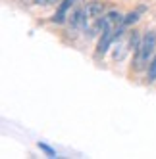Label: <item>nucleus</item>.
<instances>
[{
    "instance_id": "f257e3e1",
    "label": "nucleus",
    "mask_w": 156,
    "mask_h": 159,
    "mask_svg": "<svg viewBox=\"0 0 156 159\" xmlns=\"http://www.w3.org/2000/svg\"><path fill=\"white\" fill-rule=\"evenodd\" d=\"M156 54V33L149 31L143 35V40L139 44V48L135 50V60H133V67L135 69H144L149 67V63L152 61Z\"/></svg>"
},
{
    "instance_id": "f03ea898",
    "label": "nucleus",
    "mask_w": 156,
    "mask_h": 159,
    "mask_svg": "<svg viewBox=\"0 0 156 159\" xmlns=\"http://www.w3.org/2000/svg\"><path fill=\"white\" fill-rule=\"evenodd\" d=\"M70 25L73 29H87L89 27V16L85 14V8H77L70 14Z\"/></svg>"
},
{
    "instance_id": "7ed1b4c3",
    "label": "nucleus",
    "mask_w": 156,
    "mask_h": 159,
    "mask_svg": "<svg viewBox=\"0 0 156 159\" xmlns=\"http://www.w3.org/2000/svg\"><path fill=\"white\" fill-rule=\"evenodd\" d=\"M83 8H85V14L89 16V19H98V17L104 16V4L98 2V0H91Z\"/></svg>"
},
{
    "instance_id": "20e7f679",
    "label": "nucleus",
    "mask_w": 156,
    "mask_h": 159,
    "mask_svg": "<svg viewBox=\"0 0 156 159\" xmlns=\"http://www.w3.org/2000/svg\"><path fill=\"white\" fill-rule=\"evenodd\" d=\"M73 2H75V0H64V2L60 4L58 12L54 14V17H52L54 23H64V21H66V14H68V10L71 8V4H73Z\"/></svg>"
},
{
    "instance_id": "39448f33",
    "label": "nucleus",
    "mask_w": 156,
    "mask_h": 159,
    "mask_svg": "<svg viewBox=\"0 0 156 159\" xmlns=\"http://www.w3.org/2000/svg\"><path fill=\"white\" fill-rule=\"evenodd\" d=\"M106 17H108V21H110V23H112L114 27H118L119 23H124V17H125V16H121L119 12L112 10V12H108V14H106Z\"/></svg>"
},
{
    "instance_id": "423d86ee",
    "label": "nucleus",
    "mask_w": 156,
    "mask_h": 159,
    "mask_svg": "<svg viewBox=\"0 0 156 159\" xmlns=\"http://www.w3.org/2000/svg\"><path fill=\"white\" fill-rule=\"evenodd\" d=\"M141 12H143V8L141 10H137V12H129L125 17H124V23H121V25H131V23H137V21H139V16H141Z\"/></svg>"
},
{
    "instance_id": "0eeeda50",
    "label": "nucleus",
    "mask_w": 156,
    "mask_h": 159,
    "mask_svg": "<svg viewBox=\"0 0 156 159\" xmlns=\"http://www.w3.org/2000/svg\"><path fill=\"white\" fill-rule=\"evenodd\" d=\"M147 79H149V83H156V54H154L152 61L149 63V73H147Z\"/></svg>"
},
{
    "instance_id": "6e6552de",
    "label": "nucleus",
    "mask_w": 156,
    "mask_h": 159,
    "mask_svg": "<svg viewBox=\"0 0 156 159\" xmlns=\"http://www.w3.org/2000/svg\"><path fill=\"white\" fill-rule=\"evenodd\" d=\"M39 148H41V150H42L44 153H46L48 157H56V152H54V150H52V148H48L46 144H42V142H39Z\"/></svg>"
},
{
    "instance_id": "1a4fd4ad",
    "label": "nucleus",
    "mask_w": 156,
    "mask_h": 159,
    "mask_svg": "<svg viewBox=\"0 0 156 159\" xmlns=\"http://www.w3.org/2000/svg\"><path fill=\"white\" fill-rule=\"evenodd\" d=\"M54 2H56V0H35V4H54Z\"/></svg>"
}]
</instances>
